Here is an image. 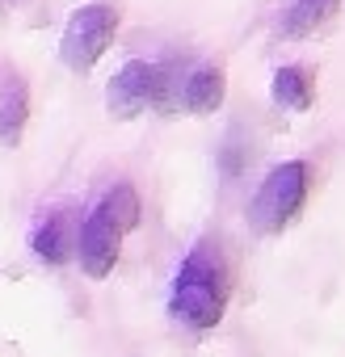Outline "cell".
Returning <instances> with one entry per match:
<instances>
[{
  "instance_id": "6da1fadb",
  "label": "cell",
  "mask_w": 345,
  "mask_h": 357,
  "mask_svg": "<svg viewBox=\"0 0 345 357\" xmlns=\"http://www.w3.org/2000/svg\"><path fill=\"white\" fill-rule=\"evenodd\" d=\"M228 298H232V273H228L223 248L207 236L182 257L177 273H172L168 315L190 332H211V328L223 324Z\"/></svg>"
},
{
  "instance_id": "7a4b0ae2",
  "label": "cell",
  "mask_w": 345,
  "mask_h": 357,
  "mask_svg": "<svg viewBox=\"0 0 345 357\" xmlns=\"http://www.w3.org/2000/svg\"><path fill=\"white\" fill-rule=\"evenodd\" d=\"M139 227V194L131 181H114L97 206L80 219V240H76V261L89 282H105L122 257V240Z\"/></svg>"
},
{
  "instance_id": "3957f363",
  "label": "cell",
  "mask_w": 345,
  "mask_h": 357,
  "mask_svg": "<svg viewBox=\"0 0 345 357\" xmlns=\"http://www.w3.org/2000/svg\"><path fill=\"white\" fill-rule=\"evenodd\" d=\"M311 194V164L307 160H282L265 172V181L244 206V223L253 236H282L307 206Z\"/></svg>"
},
{
  "instance_id": "277c9868",
  "label": "cell",
  "mask_w": 345,
  "mask_h": 357,
  "mask_svg": "<svg viewBox=\"0 0 345 357\" xmlns=\"http://www.w3.org/2000/svg\"><path fill=\"white\" fill-rule=\"evenodd\" d=\"M168 93H177L172 84V72L164 63H152V59H126L110 84H105V109L122 122L147 114V109H164L168 105Z\"/></svg>"
},
{
  "instance_id": "5b68a950",
  "label": "cell",
  "mask_w": 345,
  "mask_h": 357,
  "mask_svg": "<svg viewBox=\"0 0 345 357\" xmlns=\"http://www.w3.org/2000/svg\"><path fill=\"white\" fill-rule=\"evenodd\" d=\"M118 38V9L105 5V0H93V5H80L59 38V63L76 76H89L97 68V59L110 51V43Z\"/></svg>"
},
{
  "instance_id": "8992f818",
  "label": "cell",
  "mask_w": 345,
  "mask_h": 357,
  "mask_svg": "<svg viewBox=\"0 0 345 357\" xmlns=\"http://www.w3.org/2000/svg\"><path fill=\"white\" fill-rule=\"evenodd\" d=\"M76 240H80V223H72V211H64V206L47 211L30 231L34 257L51 269H59V265H68V257H76Z\"/></svg>"
},
{
  "instance_id": "52a82bcc",
  "label": "cell",
  "mask_w": 345,
  "mask_h": 357,
  "mask_svg": "<svg viewBox=\"0 0 345 357\" xmlns=\"http://www.w3.org/2000/svg\"><path fill=\"white\" fill-rule=\"evenodd\" d=\"M30 122V89L26 80L9 68L0 76V147H17Z\"/></svg>"
},
{
  "instance_id": "ba28073f",
  "label": "cell",
  "mask_w": 345,
  "mask_h": 357,
  "mask_svg": "<svg viewBox=\"0 0 345 357\" xmlns=\"http://www.w3.org/2000/svg\"><path fill=\"white\" fill-rule=\"evenodd\" d=\"M223 97H228V80H223V72L211 68V63L186 72L182 84H177V105L190 109V114H215V109L223 105Z\"/></svg>"
},
{
  "instance_id": "9c48e42d",
  "label": "cell",
  "mask_w": 345,
  "mask_h": 357,
  "mask_svg": "<svg viewBox=\"0 0 345 357\" xmlns=\"http://www.w3.org/2000/svg\"><path fill=\"white\" fill-rule=\"evenodd\" d=\"M270 97L286 114H303L316 101V72L307 63H282L270 80Z\"/></svg>"
},
{
  "instance_id": "30bf717a",
  "label": "cell",
  "mask_w": 345,
  "mask_h": 357,
  "mask_svg": "<svg viewBox=\"0 0 345 357\" xmlns=\"http://www.w3.org/2000/svg\"><path fill=\"white\" fill-rule=\"evenodd\" d=\"M337 13H341V0H295V5L282 13L278 34L282 38H311L328 22H337Z\"/></svg>"
}]
</instances>
